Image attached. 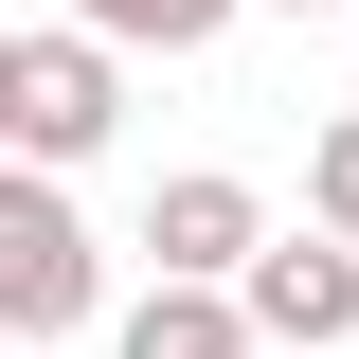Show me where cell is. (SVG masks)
I'll return each instance as SVG.
<instances>
[{
    "label": "cell",
    "instance_id": "3",
    "mask_svg": "<svg viewBox=\"0 0 359 359\" xmlns=\"http://www.w3.org/2000/svg\"><path fill=\"white\" fill-rule=\"evenodd\" d=\"M108 126H126V54L90 36V18H72V36H18V162H54V180H72Z\"/></svg>",
    "mask_w": 359,
    "mask_h": 359
},
{
    "label": "cell",
    "instance_id": "6",
    "mask_svg": "<svg viewBox=\"0 0 359 359\" xmlns=\"http://www.w3.org/2000/svg\"><path fill=\"white\" fill-rule=\"evenodd\" d=\"M72 18H90L108 54H198V36L233 18V0H72Z\"/></svg>",
    "mask_w": 359,
    "mask_h": 359
},
{
    "label": "cell",
    "instance_id": "4",
    "mask_svg": "<svg viewBox=\"0 0 359 359\" xmlns=\"http://www.w3.org/2000/svg\"><path fill=\"white\" fill-rule=\"evenodd\" d=\"M144 252H162V287H233V269L269 252V216H252L233 162H180L162 198H144Z\"/></svg>",
    "mask_w": 359,
    "mask_h": 359
},
{
    "label": "cell",
    "instance_id": "9",
    "mask_svg": "<svg viewBox=\"0 0 359 359\" xmlns=\"http://www.w3.org/2000/svg\"><path fill=\"white\" fill-rule=\"evenodd\" d=\"M287 18H323V0H287Z\"/></svg>",
    "mask_w": 359,
    "mask_h": 359
},
{
    "label": "cell",
    "instance_id": "8",
    "mask_svg": "<svg viewBox=\"0 0 359 359\" xmlns=\"http://www.w3.org/2000/svg\"><path fill=\"white\" fill-rule=\"evenodd\" d=\"M0 162H18V36H0Z\"/></svg>",
    "mask_w": 359,
    "mask_h": 359
},
{
    "label": "cell",
    "instance_id": "7",
    "mask_svg": "<svg viewBox=\"0 0 359 359\" xmlns=\"http://www.w3.org/2000/svg\"><path fill=\"white\" fill-rule=\"evenodd\" d=\"M306 216H323V233H359V108L306 144Z\"/></svg>",
    "mask_w": 359,
    "mask_h": 359
},
{
    "label": "cell",
    "instance_id": "5",
    "mask_svg": "<svg viewBox=\"0 0 359 359\" xmlns=\"http://www.w3.org/2000/svg\"><path fill=\"white\" fill-rule=\"evenodd\" d=\"M126 359H269V341H252L233 287H144V306H126Z\"/></svg>",
    "mask_w": 359,
    "mask_h": 359
},
{
    "label": "cell",
    "instance_id": "2",
    "mask_svg": "<svg viewBox=\"0 0 359 359\" xmlns=\"http://www.w3.org/2000/svg\"><path fill=\"white\" fill-rule=\"evenodd\" d=\"M233 306H252V341L269 359H323V341H359V233H269L252 269H233Z\"/></svg>",
    "mask_w": 359,
    "mask_h": 359
},
{
    "label": "cell",
    "instance_id": "1",
    "mask_svg": "<svg viewBox=\"0 0 359 359\" xmlns=\"http://www.w3.org/2000/svg\"><path fill=\"white\" fill-rule=\"evenodd\" d=\"M90 306H108V252H90L72 180H54V162H0V359L72 341Z\"/></svg>",
    "mask_w": 359,
    "mask_h": 359
}]
</instances>
